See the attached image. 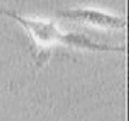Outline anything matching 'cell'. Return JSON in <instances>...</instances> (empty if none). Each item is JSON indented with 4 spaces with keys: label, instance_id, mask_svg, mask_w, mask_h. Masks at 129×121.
<instances>
[{
    "label": "cell",
    "instance_id": "1",
    "mask_svg": "<svg viewBox=\"0 0 129 121\" xmlns=\"http://www.w3.org/2000/svg\"><path fill=\"white\" fill-rule=\"evenodd\" d=\"M0 16L12 18L16 22H18L29 33L30 38L37 44H39L44 48L52 47L55 44H63V46H67L69 48H81L94 52H123V54L126 52L125 46H111V44L98 43L91 41L89 36L77 33L64 34L52 22L38 21L24 17L16 11L4 8L2 5H0Z\"/></svg>",
    "mask_w": 129,
    "mask_h": 121
},
{
    "label": "cell",
    "instance_id": "2",
    "mask_svg": "<svg viewBox=\"0 0 129 121\" xmlns=\"http://www.w3.org/2000/svg\"><path fill=\"white\" fill-rule=\"evenodd\" d=\"M57 18H61L78 25H86L96 29L106 30H121L126 26V20L110 13H104L96 9L77 8V9H63L55 13Z\"/></svg>",
    "mask_w": 129,
    "mask_h": 121
}]
</instances>
